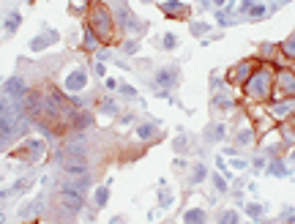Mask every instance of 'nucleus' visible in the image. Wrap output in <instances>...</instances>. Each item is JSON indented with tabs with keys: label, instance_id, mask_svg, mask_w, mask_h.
I'll use <instances>...</instances> for the list:
<instances>
[{
	"label": "nucleus",
	"instance_id": "12",
	"mask_svg": "<svg viewBox=\"0 0 295 224\" xmlns=\"http://www.w3.org/2000/svg\"><path fill=\"white\" fill-rule=\"evenodd\" d=\"M55 38H58V36H55V33H47V36H38V38H33V41H30V49H36V52H38V49L49 47V44H52V41H55Z\"/></svg>",
	"mask_w": 295,
	"mask_h": 224
},
{
	"label": "nucleus",
	"instance_id": "19",
	"mask_svg": "<svg viewBox=\"0 0 295 224\" xmlns=\"http://www.w3.org/2000/svg\"><path fill=\"white\" fill-rule=\"evenodd\" d=\"M153 134H156L153 126H140V137H142V140H148V137H153Z\"/></svg>",
	"mask_w": 295,
	"mask_h": 224
},
{
	"label": "nucleus",
	"instance_id": "22",
	"mask_svg": "<svg viewBox=\"0 0 295 224\" xmlns=\"http://www.w3.org/2000/svg\"><path fill=\"white\" fill-rule=\"evenodd\" d=\"M202 178H205V167H197L194 170V183H200Z\"/></svg>",
	"mask_w": 295,
	"mask_h": 224
},
{
	"label": "nucleus",
	"instance_id": "6",
	"mask_svg": "<svg viewBox=\"0 0 295 224\" xmlns=\"http://www.w3.org/2000/svg\"><path fill=\"white\" fill-rule=\"evenodd\" d=\"M82 202H85V194H79V191H71V189L60 191V205H63L69 213L82 211Z\"/></svg>",
	"mask_w": 295,
	"mask_h": 224
},
{
	"label": "nucleus",
	"instance_id": "4",
	"mask_svg": "<svg viewBox=\"0 0 295 224\" xmlns=\"http://www.w3.org/2000/svg\"><path fill=\"white\" fill-rule=\"evenodd\" d=\"M254 69H257V63H254V60H241L235 69H230L227 79H230L232 85H246V79L254 74Z\"/></svg>",
	"mask_w": 295,
	"mask_h": 224
},
{
	"label": "nucleus",
	"instance_id": "26",
	"mask_svg": "<svg viewBox=\"0 0 295 224\" xmlns=\"http://www.w3.org/2000/svg\"><path fill=\"white\" fill-rule=\"evenodd\" d=\"M3 219H6V216H3V213H0V224H3Z\"/></svg>",
	"mask_w": 295,
	"mask_h": 224
},
{
	"label": "nucleus",
	"instance_id": "1",
	"mask_svg": "<svg viewBox=\"0 0 295 224\" xmlns=\"http://www.w3.org/2000/svg\"><path fill=\"white\" fill-rule=\"evenodd\" d=\"M243 90H246V96L252 101H268L273 96V74H271V69H268V66H257L254 74L246 79Z\"/></svg>",
	"mask_w": 295,
	"mask_h": 224
},
{
	"label": "nucleus",
	"instance_id": "10",
	"mask_svg": "<svg viewBox=\"0 0 295 224\" xmlns=\"http://www.w3.org/2000/svg\"><path fill=\"white\" fill-rule=\"evenodd\" d=\"M161 11L167 14V17H175V19H183L186 17V14H189V8L183 6L181 0H170V3H164V6H161Z\"/></svg>",
	"mask_w": 295,
	"mask_h": 224
},
{
	"label": "nucleus",
	"instance_id": "5",
	"mask_svg": "<svg viewBox=\"0 0 295 224\" xmlns=\"http://www.w3.org/2000/svg\"><path fill=\"white\" fill-rule=\"evenodd\" d=\"M17 156L19 159H28V161L44 159V142L41 140H28L22 148H17Z\"/></svg>",
	"mask_w": 295,
	"mask_h": 224
},
{
	"label": "nucleus",
	"instance_id": "9",
	"mask_svg": "<svg viewBox=\"0 0 295 224\" xmlns=\"http://www.w3.org/2000/svg\"><path fill=\"white\" fill-rule=\"evenodd\" d=\"M85 85H88V74H85L82 69L71 71L69 77H66V90H71V93H77V90H82Z\"/></svg>",
	"mask_w": 295,
	"mask_h": 224
},
{
	"label": "nucleus",
	"instance_id": "15",
	"mask_svg": "<svg viewBox=\"0 0 295 224\" xmlns=\"http://www.w3.org/2000/svg\"><path fill=\"white\" fill-rule=\"evenodd\" d=\"M156 82H159V85H172V82H175V71H170V69L159 71V77H156Z\"/></svg>",
	"mask_w": 295,
	"mask_h": 224
},
{
	"label": "nucleus",
	"instance_id": "8",
	"mask_svg": "<svg viewBox=\"0 0 295 224\" xmlns=\"http://www.w3.org/2000/svg\"><path fill=\"white\" fill-rule=\"evenodd\" d=\"M90 186V175L85 172V175H66V183L63 189H71V191H79V194H85Z\"/></svg>",
	"mask_w": 295,
	"mask_h": 224
},
{
	"label": "nucleus",
	"instance_id": "11",
	"mask_svg": "<svg viewBox=\"0 0 295 224\" xmlns=\"http://www.w3.org/2000/svg\"><path fill=\"white\" fill-rule=\"evenodd\" d=\"M69 118H71V126H74V129H85V126H90V115H88V112H71Z\"/></svg>",
	"mask_w": 295,
	"mask_h": 224
},
{
	"label": "nucleus",
	"instance_id": "2",
	"mask_svg": "<svg viewBox=\"0 0 295 224\" xmlns=\"http://www.w3.org/2000/svg\"><path fill=\"white\" fill-rule=\"evenodd\" d=\"M88 28L99 36V41H112V30H115V22H112V14L104 3H93L88 11Z\"/></svg>",
	"mask_w": 295,
	"mask_h": 224
},
{
	"label": "nucleus",
	"instance_id": "18",
	"mask_svg": "<svg viewBox=\"0 0 295 224\" xmlns=\"http://www.w3.org/2000/svg\"><path fill=\"white\" fill-rule=\"evenodd\" d=\"M221 224H238V216H235V211H227L224 216H221Z\"/></svg>",
	"mask_w": 295,
	"mask_h": 224
},
{
	"label": "nucleus",
	"instance_id": "24",
	"mask_svg": "<svg viewBox=\"0 0 295 224\" xmlns=\"http://www.w3.org/2000/svg\"><path fill=\"white\" fill-rule=\"evenodd\" d=\"M249 213H252V216H254V219H257V216H260V213H262V211H260V205H249Z\"/></svg>",
	"mask_w": 295,
	"mask_h": 224
},
{
	"label": "nucleus",
	"instance_id": "3",
	"mask_svg": "<svg viewBox=\"0 0 295 224\" xmlns=\"http://www.w3.org/2000/svg\"><path fill=\"white\" fill-rule=\"evenodd\" d=\"M295 96V71L279 69L273 74V99H293Z\"/></svg>",
	"mask_w": 295,
	"mask_h": 224
},
{
	"label": "nucleus",
	"instance_id": "14",
	"mask_svg": "<svg viewBox=\"0 0 295 224\" xmlns=\"http://www.w3.org/2000/svg\"><path fill=\"white\" fill-rule=\"evenodd\" d=\"M96 44H99V36H96L93 30L88 28V30H85V44H82V47L90 52V49H96Z\"/></svg>",
	"mask_w": 295,
	"mask_h": 224
},
{
	"label": "nucleus",
	"instance_id": "25",
	"mask_svg": "<svg viewBox=\"0 0 295 224\" xmlns=\"http://www.w3.org/2000/svg\"><path fill=\"white\" fill-rule=\"evenodd\" d=\"M213 183H216V186H219V191H224V189H227V186H224V181H221V178H213Z\"/></svg>",
	"mask_w": 295,
	"mask_h": 224
},
{
	"label": "nucleus",
	"instance_id": "21",
	"mask_svg": "<svg viewBox=\"0 0 295 224\" xmlns=\"http://www.w3.org/2000/svg\"><path fill=\"white\" fill-rule=\"evenodd\" d=\"M175 44H178V38H175V36H164V47H167V49H172Z\"/></svg>",
	"mask_w": 295,
	"mask_h": 224
},
{
	"label": "nucleus",
	"instance_id": "20",
	"mask_svg": "<svg viewBox=\"0 0 295 224\" xmlns=\"http://www.w3.org/2000/svg\"><path fill=\"white\" fill-rule=\"evenodd\" d=\"M107 200H110V191H107V189H99V191H96V202H99V205H104Z\"/></svg>",
	"mask_w": 295,
	"mask_h": 224
},
{
	"label": "nucleus",
	"instance_id": "13",
	"mask_svg": "<svg viewBox=\"0 0 295 224\" xmlns=\"http://www.w3.org/2000/svg\"><path fill=\"white\" fill-rule=\"evenodd\" d=\"M183 222H186V224H205V213H202L200 208H191V211H186Z\"/></svg>",
	"mask_w": 295,
	"mask_h": 224
},
{
	"label": "nucleus",
	"instance_id": "23",
	"mask_svg": "<svg viewBox=\"0 0 295 224\" xmlns=\"http://www.w3.org/2000/svg\"><path fill=\"white\" fill-rule=\"evenodd\" d=\"M271 172L273 175H284V167L282 164H271Z\"/></svg>",
	"mask_w": 295,
	"mask_h": 224
},
{
	"label": "nucleus",
	"instance_id": "16",
	"mask_svg": "<svg viewBox=\"0 0 295 224\" xmlns=\"http://www.w3.org/2000/svg\"><path fill=\"white\" fill-rule=\"evenodd\" d=\"M282 52L287 55V58H293V60H295V33H293V36L287 38V41L282 44Z\"/></svg>",
	"mask_w": 295,
	"mask_h": 224
},
{
	"label": "nucleus",
	"instance_id": "7",
	"mask_svg": "<svg viewBox=\"0 0 295 224\" xmlns=\"http://www.w3.org/2000/svg\"><path fill=\"white\" fill-rule=\"evenodd\" d=\"M25 93H28V88H25V82L19 77H11L6 82V88H3V96H8L11 101H22Z\"/></svg>",
	"mask_w": 295,
	"mask_h": 224
},
{
	"label": "nucleus",
	"instance_id": "17",
	"mask_svg": "<svg viewBox=\"0 0 295 224\" xmlns=\"http://www.w3.org/2000/svg\"><path fill=\"white\" fill-rule=\"evenodd\" d=\"M19 22H22V17H19V14H11V17L6 19V30H8V33H14V30L19 28Z\"/></svg>",
	"mask_w": 295,
	"mask_h": 224
}]
</instances>
